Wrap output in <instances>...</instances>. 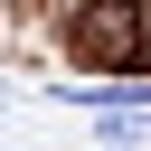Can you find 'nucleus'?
<instances>
[{
    "label": "nucleus",
    "mask_w": 151,
    "mask_h": 151,
    "mask_svg": "<svg viewBox=\"0 0 151 151\" xmlns=\"http://www.w3.org/2000/svg\"><path fill=\"white\" fill-rule=\"evenodd\" d=\"M76 47H94V57H132V47H142V0H94V9L76 19Z\"/></svg>",
    "instance_id": "nucleus-1"
}]
</instances>
